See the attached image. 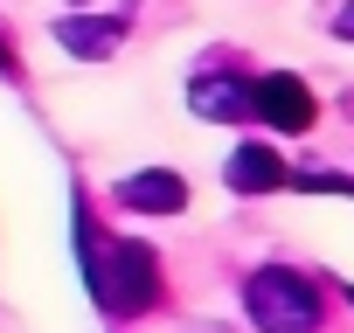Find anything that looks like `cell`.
<instances>
[{
	"label": "cell",
	"instance_id": "cell-1",
	"mask_svg": "<svg viewBox=\"0 0 354 333\" xmlns=\"http://www.w3.org/2000/svg\"><path fill=\"white\" fill-rule=\"evenodd\" d=\"M77 264H84L91 298H97L111 319H139V312H153V305L167 298V292H160V257H153L139 236H104L84 202H77Z\"/></svg>",
	"mask_w": 354,
	"mask_h": 333
},
{
	"label": "cell",
	"instance_id": "cell-2",
	"mask_svg": "<svg viewBox=\"0 0 354 333\" xmlns=\"http://www.w3.org/2000/svg\"><path fill=\"white\" fill-rule=\"evenodd\" d=\"M243 312L257 319V333H319V285L292 264H264L243 278Z\"/></svg>",
	"mask_w": 354,
	"mask_h": 333
},
{
	"label": "cell",
	"instance_id": "cell-3",
	"mask_svg": "<svg viewBox=\"0 0 354 333\" xmlns=\"http://www.w3.org/2000/svg\"><path fill=\"white\" fill-rule=\"evenodd\" d=\"M250 118H264L271 132H313L319 104L292 70H264V77H250Z\"/></svg>",
	"mask_w": 354,
	"mask_h": 333
},
{
	"label": "cell",
	"instance_id": "cell-4",
	"mask_svg": "<svg viewBox=\"0 0 354 333\" xmlns=\"http://www.w3.org/2000/svg\"><path fill=\"white\" fill-rule=\"evenodd\" d=\"M118 209H132V216H181L188 209V181L167 174V166H146V174L118 181Z\"/></svg>",
	"mask_w": 354,
	"mask_h": 333
},
{
	"label": "cell",
	"instance_id": "cell-5",
	"mask_svg": "<svg viewBox=\"0 0 354 333\" xmlns=\"http://www.w3.org/2000/svg\"><path fill=\"white\" fill-rule=\"evenodd\" d=\"M188 104H195L202 118H250V77H236V70H209V77L188 84Z\"/></svg>",
	"mask_w": 354,
	"mask_h": 333
},
{
	"label": "cell",
	"instance_id": "cell-6",
	"mask_svg": "<svg viewBox=\"0 0 354 333\" xmlns=\"http://www.w3.org/2000/svg\"><path fill=\"white\" fill-rule=\"evenodd\" d=\"M230 188H236V195H271V188H285V160H278L271 146H236V153H230Z\"/></svg>",
	"mask_w": 354,
	"mask_h": 333
},
{
	"label": "cell",
	"instance_id": "cell-7",
	"mask_svg": "<svg viewBox=\"0 0 354 333\" xmlns=\"http://www.w3.org/2000/svg\"><path fill=\"white\" fill-rule=\"evenodd\" d=\"M118 35H125V15H104V21H84V15H70V21H56V42L70 49V56H111L118 49Z\"/></svg>",
	"mask_w": 354,
	"mask_h": 333
},
{
	"label": "cell",
	"instance_id": "cell-8",
	"mask_svg": "<svg viewBox=\"0 0 354 333\" xmlns=\"http://www.w3.org/2000/svg\"><path fill=\"white\" fill-rule=\"evenodd\" d=\"M0 77H21V56H15L8 42H0Z\"/></svg>",
	"mask_w": 354,
	"mask_h": 333
},
{
	"label": "cell",
	"instance_id": "cell-9",
	"mask_svg": "<svg viewBox=\"0 0 354 333\" xmlns=\"http://www.w3.org/2000/svg\"><path fill=\"white\" fill-rule=\"evenodd\" d=\"M333 35H340V42H354V8H347V15H333Z\"/></svg>",
	"mask_w": 354,
	"mask_h": 333
},
{
	"label": "cell",
	"instance_id": "cell-10",
	"mask_svg": "<svg viewBox=\"0 0 354 333\" xmlns=\"http://www.w3.org/2000/svg\"><path fill=\"white\" fill-rule=\"evenodd\" d=\"M347 298H354V292H347Z\"/></svg>",
	"mask_w": 354,
	"mask_h": 333
}]
</instances>
